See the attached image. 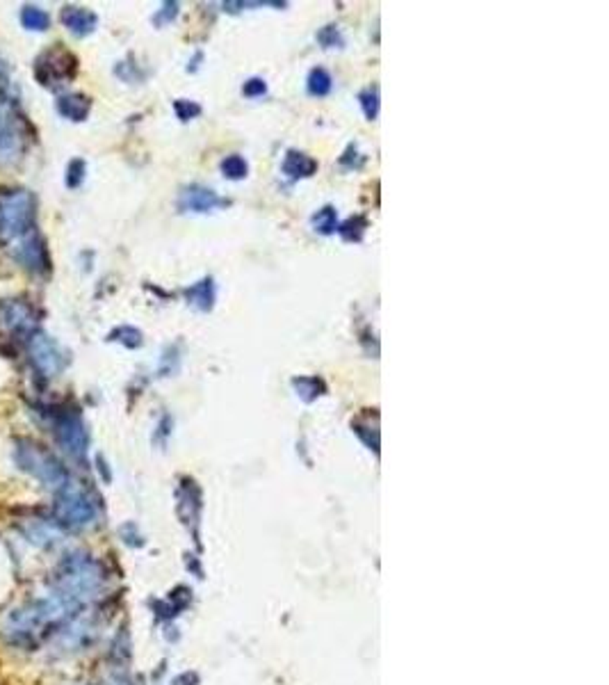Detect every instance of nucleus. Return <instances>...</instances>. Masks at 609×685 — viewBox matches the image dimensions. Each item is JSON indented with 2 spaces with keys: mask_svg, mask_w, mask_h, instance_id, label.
<instances>
[{
  "mask_svg": "<svg viewBox=\"0 0 609 685\" xmlns=\"http://www.w3.org/2000/svg\"><path fill=\"white\" fill-rule=\"evenodd\" d=\"M318 39L324 48H340L342 46V34L335 25H326L324 30L318 34Z\"/></svg>",
  "mask_w": 609,
  "mask_h": 685,
  "instance_id": "obj_22",
  "label": "nucleus"
},
{
  "mask_svg": "<svg viewBox=\"0 0 609 685\" xmlns=\"http://www.w3.org/2000/svg\"><path fill=\"white\" fill-rule=\"evenodd\" d=\"M21 21H23L27 30H46L48 23H51V16L44 10H39V7H23Z\"/></svg>",
  "mask_w": 609,
  "mask_h": 685,
  "instance_id": "obj_14",
  "label": "nucleus"
},
{
  "mask_svg": "<svg viewBox=\"0 0 609 685\" xmlns=\"http://www.w3.org/2000/svg\"><path fill=\"white\" fill-rule=\"evenodd\" d=\"M16 462L23 471L34 475L41 484L51 486V489L60 491L62 486L68 482V475L57 459L51 452L44 450V445L34 441H18L16 443Z\"/></svg>",
  "mask_w": 609,
  "mask_h": 685,
  "instance_id": "obj_2",
  "label": "nucleus"
},
{
  "mask_svg": "<svg viewBox=\"0 0 609 685\" xmlns=\"http://www.w3.org/2000/svg\"><path fill=\"white\" fill-rule=\"evenodd\" d=\"M313 226H315V231L324 233V236L335 231V210L331 208V206L318 210V215L313 217Z\"/></svg>",
  "mask_w": 609,
  "mask_h": 685,
  "instance_id": "obj_17",
  "label": "nucleus"
},
{
  "mask_svg": "<svg viewBox=\"0 0 609 685\" xmlns=\"http://www.w3.org/2000/svg\"><path fill=\"white\" fill-rule=\"evenodd\" d=\"M292 384H294V388H297V395L304 397L306 402H311L313 397H318L322 390H324L322 382L315 379V377H301V379H294Z\"/></svg>",
  "mask_w": 609,
  "mask_h": 685,
  "instance_id": "obj_16",
  "label": "nucleus"
},
{
  "mask_svg": "<svg viewBox=\"0 0 609 685\" xmlns=\"http://www.w3.org/2000/svg\"><path fill=\"white\" fill-rule=\"evenodd\" d=\"M18 149V137L16 130L10 121H7L5 114H0V155L12 158V153H16Z\"/></svg>",
  "mask_w": 609,
  "mask_h": 685,
  "instance_id": "obj_13",
  "label": "nucleus"
},
{
  "mask_svg": "<svg viewBox=\"0 0 609 685\" xmlns=\"http://www.w3.org/2000/svg\"><path fill=\"white\" fill-rule=\"evenodd\" d=\"M103 585H105V571L99 562L89 555L71 553L60 562L51 596L68 614H73L85 603L96 599Z\"/></svg>",
  "mask_w": 609,
  "mask_h": 685,
  "instance_id": "obj_1",
  "label": "nucleus"
},
{
  "mask_svg": "<svg viewBox=\"0 0 609 685\" xmlns=\"http://www.w3.org/2000/svg\"><path fill=\"white\" fill-rule=\"evenodd\" d=\"M315 169H318V162H315L313 158H308L306 153H297V151H290L283 162V171L290 178L311 176Z\"/></svg>",
  "mask_w": 609,
  "mask_h": 685,
  "instance_id": "obj_9",
  "label": "nucleus"
},
{
  "mask_svg": "<svg viewBox=\"0 0 609 685\" xmlns=\"http://www.w3.org/2000/svg\"><path fill=\"white\" fill-rule=\"evenodd\" d=\"M176 112L183 121H187V119H192V116H196L198 112H201V108H198L196 103H190V101H176Z\"/></svg>",
  "mask_w": 609,
  "mask_h": 685,
  "instance_id": "obj_24",
  "label": "nucleus"
},
{
  "mask_svg": "<svg viewBox=\"0 0 609 685\" xmlns=\"http://www.w3.org/2000/svg\"><path fill=\"white\" fill-rule=\"evenodd\" d=\"M224 203L226 201L215 190L201 188V185H190V188H185L181 192V199H178V208L190 210V212H210Z\"/></svg>",
  "mask_w": 609,
  "mask_h": 685,
  "instance_id": "obj_7",
  "label": "nucleus"
},
{
  "mask_svg": "<svg viewBox=\"0 0 609 685\" xmlns=\"http://www.w3.org/2000/svg\"><path fill=\"white\" fill-rule=\"evenodd\" d=\"M30 354H32V361L41 373L46 377H53L57 375L62 370V354L57 345L48 338L44 334H34L32 340H30Z\"/></svg>",
  "mask_w": 609,
  "mask_h": 685,
  "instance_id": "obj_6",
  "label": "nucleus"
},
{
  "mask_svg": "<svg viewBox=\"0 0 609 685\" xmlns=\"http://www.w3.org/2000/svg\"><path fill=\"white\" fill-rule=\"evenodd\" d=\"M187 299L201 311H208L212 308V301H215V286H212V279H203L187 288Z\"/></svg>",
  "mask_w": 609,
  "mask_h": 685,
  "instance_id": "obj_11",
  "label": "nucleus"
},
{
  "mask_svg": "<svg viewBox=\"0 0 609 685\" xmlns=\"http://www.w3.org/2000/svg\"><path fill=\"white\" fill-rule=\"evenodd\" d=\"M242 92H244V96H263L267 92V85H265V80L251 78L249 82H244Z\"/></svg>",
  "mask_w": 609,
  "mask_h": 685,
  "instance_id": "obj_25",
  "label": "nucleus"
},
{
  "mask_svg": "<svg viewBox=\"0 0 609 685\" xmlns=\"http://www.w3.org/2000/svg\"><path fill=\"white\" fill-rule=\"evenodd\" d=\"M25 534H27V537H30L32 544H37V546H41V548L53 546L55 541H57V530H53V527L48 525L46 521H41V519L27 525Z\"/></svg>",
  "mask_w": 609,
  "mask_h": 685,
  "instance_id": "obj_12",
  "label": "nucleus"
},
{
  "mask_svg": "<svg viewBox=\"0 0 609 685\" xmlns=\"http://www.w3.org/2000/svg\"><path fill=\"white\" fill-rule=\"evenodd\" d=\"M162 10H164V12H160V14H157V16H155L157 23H160L162 18H167V21H169V18H174V16H176V12H178V5H176V3H167V5L162 7Z\"/></svg>",
  "mask_w": 609,
  "mask_h": 685,
  "instance_id": "obj_26",
  "label": "nucleus"
},
{
  "mask_svg": "<svg viewBox=\"0 0 609 685\" xmlns=\"http://www.w3.org/2000/svg\"><path fill=\"white\" fill-rule=\"evenodd\" d=\"M62 23L78 37H85L96 27V14L82 7H64L62 10Z\"/></svg>",
  "mask_w": 609,
  "mask_h": 685,
  "instance_id": "obj_8",
  "label": "nucleus"
},
{
  "mask_svg": "<svg viewBox=\"0 0 609 685\" xmlns=\"http://www.w3.org/2000/svg\"><path fill=\"white\" fill-rule=\"evenodd\" d=\"M55 434H57L60 445L68 452V455L82 457L87 452V443H89L87 429L75 414L60 416L57 425H55Z\"/></svg>",
  "mask_w": 609,
  "mask_h": 685,
  "instance_id": "obj_5",
  "label": "nucleus"
},
{
  "mask_svg": "<svg viewBox=\"0 0 609 685\" xmlns=\"http://www.w3.org/2000/svg\"><path fill=\"white\" fill-rule=\"evenodd\" d=\"M82 171H85V162L82 160H73L68 164V178H66L68 188H78L82 181Z\"/></svg>",
  "mask_w": 609,
  "mask_h": 685,
  "instance_id": "obj_23",
  "label": "nucleus"
},
{
  "mask_svg": "<svg viewBox=\"0 0 609 685\" xmlns=\"http://www.w3.org/2000/svg\"><path fill=\"white\" fill-rule=\"evenodd\" d=\"M308 92L313 96H324L331 92V75H328L324 68H313L311 75H308Z\"/></svg>",
  "mask_w": 609,
  "mask_h": 685,
  "instance_id": "obj_15",
  "label": "nucleus"
},
{
  "mask_svg": "<svg viewBox=\"0 0 609 685\" xmlns=\"http://www.w3.org/2000/svg\"><path fill=\"white\" fill-rule=\"evenodd\" d=\"M7 322L14 329H25L30 327V311L23 304H14L10 311H7Z\"/></svg>",
  "mask_w": 609,
  "mask_h": 685,
  "instance_id": "obj_19",
  "label": "nucleus"
},
{
  "mask_svg": "<svg viewBox=\"0 0 609 685\" xmlns=\"http://www.w3.org/2000/svg\"><path fill=\"white\" fill-rule=\"evenodd\" d=\"M222 171H224V176H229V178H242L246 176V160L242 155H229L222 162Z\"/></svg>",
  "mask_w": 609,
  "mask_h": 685,
  "instance_id": "obj_18",
  "label": "nucleus"
},
{
  "mask_svg": "<svg viewBox=\"0 0 609 685\" xmlns=\"http://www.w3.org/2000/svg\"><path fill=\"white\" fill-rule=\"evenodd\" d=\"M32 226H34V197L30 192L18 190L0 201V238L5 242H10V240H18L21 242L27 236H32Z\"/></svg>",
  "mask_w": 609,
  "mask_h": 685,
  "instance_id": "obj_3",
  "label": "nucleus"
},
{
  "mask_svg": "<svg viewBox=\"0 0 609 685\" xmlns=\"http://www.w3.org/2000/svg\"><path fill=\"white\" fill-rule=\"evenodd\" d=\"M363 229H365V219H363V217H352V219H347V222L340 226V233H342V238H345V240H359Z\"/></svg>",
  "mask_w": 609,
  "mask_h": 685,
  "instance_id": "obj_21",
  "label": "nucleus"
},
{
  "mask_svg": "<svg viewBox=\"0 0 609 685\" xmlns=\"http://www.w3.org/2000/svg\"><path fill=\"white\" fill-rule=\"evenodd\" d=\"M57 110H60V114L66 116V119L82 121L89 114V101L85 96H62L57 101Z\"/></svg>",
  "mask_w": 609,
  "mask_h": 685,
  "instance_id": "obj_10",
  "label": "nucleus"
},
{
  "mask_svg": "<svg viewBox=\"0 0 609 685\" xmlns=\"http://www.w3.org/2000/svg\"><path fill=\"white\" fill-rule=\"evenodd\" d=\"M55 519L57 523L66 527H87L94 523L96 519V505L92 503L89 493L82 486L66 482L57 491V500H55Z\"/></svg>",
  "mask_w": 609,
  "mask_h": 685,
  "instance_id": "obj_4",
  "label": "nucleus"
},
{
  "mask_svg": "<svg viewBox=\"0 0 609 685\" xmlns=\"http://www.w3.org/2000/svg\"><path fill=\"white\" fill-rule=\"evenodd\" d=\"M361 103H363V110H365L367 119H374L376 112H379V92H376V87L365 89V92L361 94Z\"/></svg>",
  "mask_w": 609,
  "mask_h": 685,
  "instance_id": "obj_20",
  "label": "nucleus"
}]
</instances>
